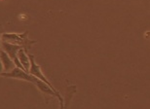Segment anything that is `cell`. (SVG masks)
Listing matches in <instances>:
<instances>
[{
	"mask_svg": "<svg viewBox=\"0 0 150 109\" xmlns=\"http://www.w3.org/2000/svg\"><path fill=\"white\" fill-rule=\"evenodd\" d=\"M28 32H25L23 34H16V33H4L2 35V40L4 42H10L12 44H17L21 45V46H25V50L26 49H30L31 45L35 43V41H29L28 38Z\"/></svg>",
	"mask_w": 150,
	"mask_h": 109,
	"instance_id": "obj_1",
	"label": "cell"
},
{
	"mask_svg": "<svg viewBox=\"0 0 150 109\" xmlns=\"http://www.w3.org/2000/svg\"><path fill=\"white\" fill-rule=\"evenodd\" d=\"M0 75H1L2 77L16 78V79L28 81V82H31V83H34V84H36V82L38 80V78L34 77L33 75H31L30 73H28V72H26L25 70H23L22 68L17 67V66H15L11 71L2 72V73H0Z\"/></svg>",
	"mask_w": 150,
	"mask_h": 109,
	"instance_id": "obj_2",
	"label": "cell"
},
{
	"mask_svg": "<svg viewBox=\"0 0 150 109\" xmlns=\"http://www.w3.org/2000/svg\"><path fill=\"white\" fill-rule=\"evenodd\" d=\"M28 57H29V59H30V68H29V73H30L31 75H33L34 77L38 78L39 80L45 82V83L49 85V86L52 88V89L55 91L56 93H59L58 91L55 89V87H53V85L50 83V81H48L47 78L44 76L43 73H42L41 67L38 64H36V62H35V60H34V57L32 56V54H28Z\"/></svg>",
	"mask_w": 150,
	"mask_h": 109,
	"instance_id": "obj_3",
	"label": "cell"
},
{
	"mask_svg": "<svg viewBox=\"0 0 150 109\" xmlns=\"http://www.w3.org/2000/svg\"><path fill=\"white\" fill-rule=\"evenodd\" d=\"M0 59H1V62L3 63V67H4L5 72L11 71L15 67V65H16L14 60L11 59L10 56L5 51H0Z\"/></svg>",
	"mask_w": 150,
	"mask_h": 109,
	"instance_id": "obj_4",
	"label": "cell"
},
{
	"mask_svg": "<svg viewBox=\"0 0 150 109\" xmlns=\"http://www.w3.org/2000/svg\"><path fill=\"white\" fill-rule=\"evenodd\" d=\"M18 57H19L21 63L23 64V66L25 67V71L29 73V68H30V59L29 57L26 56L25 51L23 49H20V51L18 52Z\"/></svg>",
	"mask_w": 150,
	"mask_h": 109,
	"instance_id": "obj_5",
	"label": "cell"
},
{
	"mask_svg": "<svg viewBox=\"0 0 150 109\" xmlns=\"http://www.w3.org/2000/svg\"><path fill=\"white\" fill-rule=\"evenodd\" d=\"M3 68H4V67H3V63L1 62V59H0V73H1V71H2Z\"/></svg>",
	"mask_w": 150,
	"mask_h": 109,
	"instance_id": "obj_6",
	"label": "cell"
}]
</instances>
